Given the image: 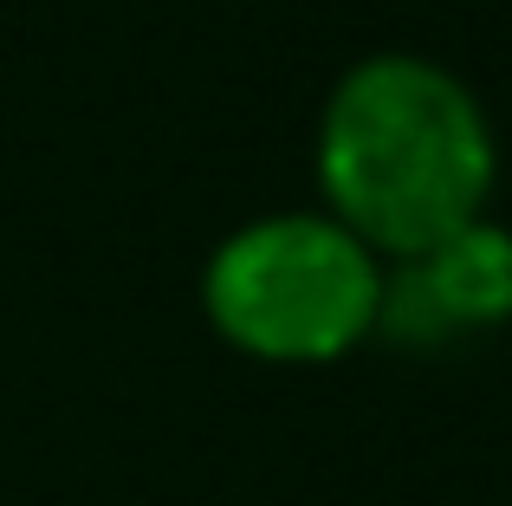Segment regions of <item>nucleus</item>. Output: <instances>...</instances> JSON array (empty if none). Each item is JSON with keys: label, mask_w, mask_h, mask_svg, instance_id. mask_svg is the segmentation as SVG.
Segmentation results:
<instances>
[{"label": "nucleus", "mask_w": 512, "mask_h": 506, "mask_svg": "<svg viewBox=\"0 0 512 506\" xmlns=\"http://www.w3.org/2000/svg\"><path fill=\"white\" fill-rule=\"evenodd\" d=\"M493 169L480 98L422 52L357 59L318 117V189L370 253L409 260L487 221Z\"/></svg>", "instance_id": "obj_1"}, {"label": "nucleus", "mask_w": 512, "mask_h": 506, "mask_svg": "<svg viewBox=\"0 0 512 506\" xmlns=\"http://www.w3.org/2000/svg\"><path fill=\"white\" fill-rule=\"evenodd\" d=\"M214 331L266 364H331L376 331L383 266L331 215H260L208 253Z\"/></svg>", "instance_id": "obj_2"}, {"label": "nucleus", "mask_w": 512, "mask_h": 506, "mask_svg": "<svg viewBox=\"0 0 512 506\" xmlns=\"http://www.w3.org/2000/svg\"><path fill=\"white\" fill-rule=\"evenodd\" d=\"M506 318H512V234L500 221H474V228L396 260V273H383L376 331L402 351H441V344L480 338Z\"/></svg>", "instance_id": "obj_3"}]
</instances>
